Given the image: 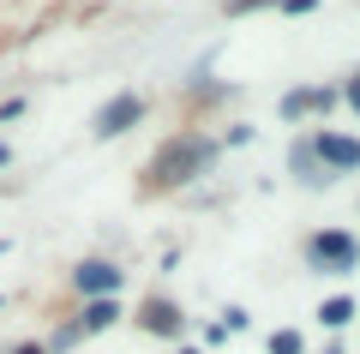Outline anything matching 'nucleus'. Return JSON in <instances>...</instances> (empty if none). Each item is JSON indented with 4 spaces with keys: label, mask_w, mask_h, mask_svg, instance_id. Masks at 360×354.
Masks as SVG:
<instances>
[{
    "label": "nucleus",
    "mask_w": 360,
    "mask_h": 354,
    "mask_svg": "<svg viewBox=\"0 0 360 354\" xmlns=\"http://www.w3.org/2000/svg\"><path fill=\"white\" fill-rule=\"evenodd\" d=\"M210 163H217V139H210V132H174V139H162V151H156L150 168H144V192L193 187Z\"/></svg>",
    "instance_id": "f257e3e1"
},
{
    "label": "nucleus",
    "mask_w": 360,
    "mask_h": 354,
    "mask_svg": "<svg viewBox=\"0 0 360 354\" xmlns=\"http://www.w3.org/2000/svg\"><path fill=\"white\" fill-rule=\"evenodd\" d=\"M307 265L312 270H330V277H348V270L360 265V241L348 234V228H319V234H307Z\"/></svg>",
    "instance_id": "f03ea898"
},
{
    "label": "nucleus",
    "mask_w": 360,
    "mask_h": 354,
    "mask_svg": "<svg viewBox=\"0 0 360 354\" xmlns=\"http://www.w3.org/2000/svg\"><path fill=\"white\" fill-rule=\"evenodd\" d=\"M144 120V96H132V90H120V96H108L103 108H96V120H90V132L96 139H120V132H132Z\"/></svg>",
    "instance_id": "7ed1b4c3"
},
{
    "label": "nucleus",
    "mask_w": 360,
    "mask_h": 354,
    "mask_svg": "<svg viewBox=\"0 0 360 354\" xmlns=\"http://www.w3.org/2000/svg\"><path fill=\"white\" fill-rule=\"evenodd\" d=\"M139 330H150V336H162V342H180L186 318H180V306L168 301V294H144L139 301Z\"/></svg>",
    "instance_id": "20e7f679"
},
{
    "label": "nucleus",
    "mask_w": 360,
    "mask_h": 354,
    "mask_svg": "<svg viewBox=\"0 0 360 354\" xmlns=\"http://www.w3.org/2000/svg\"><path fill=\"white\" fill-rule=\"evenodd\" d=\"M312 151H319V163L330 168V175H354L360 168V139H342V132H330V127L312 132Z\"/></svg>",
    "instance_id": "39448f33"
},
{
    "label": "nucleus",
    "mask_w": 360,
    "mask_h": 354,
    "mask_svg": "<svg viewBox=\"0 0 360 354\" xmlns=\"http://www.w3.org/2000/svg\"><path fill=\"white\" fill-rule=\"evenodd\" d=\"M72 289L84 294V301H115V289H120V270L108 265V258H84V265L72 270Z\"/></svg>",
    "instance_id": "423d86ee"
},
{
    "label": "nucleus",
    "mask_w": 360,
    "mask_h": 354,
    "mask_svg": "<svg viewBox=\"0 0 360 354\" xmlns=\"http://www.w3.org/2000/svg\"><path fill=\"white\" fill-rule=\"evenodd\" d=\"M336 102H342V90H330V84H300V90H288V96H283V120H307V114H330Z\"/></svg>",
    "instance_id": "0eeeda50"
},
{
    "label": "nucleus",
    "mask_w": 360,
    "mask_h": 354,
    "mask_svg": "<svg viewBox=\"0 0 360 354\" xmlns=\"http://www.w3.org/2000/svg\"><path fill=\"white\" fill-rule=\"evenodd\" d=\"M288 168H295V180H300V187H307V192H319V187H330V168H324L319 163V151H312V132H307V139H295V151H288Z\"/></svg>",
    "instance_id": "6e6552de"
},
{
    "label": "nucleus",
    "mask_w": 360,
    "mask_h": 354,
    "mask_svg": "<svg viewBox=\"0 0 360 354\" xmlns=\"http://www.w3.org/2000/svg\"><path fill=\"white\" fill-rule=\"evenodd\" d=\"M120 318V306L115 301H84V312H78V330H84V336H96V330H108Z\"/></svg>",
    "instance_id": "1a4fd4ad"
},
{
    "label": "nucleus",
    "mask_w": 360,
    "mask_h": 354,
    "mask_svg": "<svg viewBox=\"0 0 360 354\" xmlns=\"http://www.w3.org/2000/svg\"><path fill=\"white\" fill-rule=\"evenodd\" d=\"M348 318H354V294H330V301L319 306V324L324 330H342Z\"/></svg>",
    "instance_id": "9d476101"
},
{
    "label": "nucleus",
    "mask_w": 360,
    "mask_h": 354,
    "mask_svg": "<svg viewBox=\"0 0 360 354\" xmlns=\"http://www.w3.org/2000/svg\"><path fill=\"white\" fill-rule=\"evenodd\" d=\"M270 354H307V336L300 330H276L270 336Z\"/></svg>",
    "instance_id": "9b49d317"
},
{
    "label": "nucleus",
    "mask_w": 360,
    "mask_h": 354,
    "mask_svg": "<svg viewBox=\"0 0 360 354\" xmlns=\"http://www.w3.org/2000/svg\"><path fill=\"white\" fill-rule=\"evenodd\" d=\"M222 330H229V336H240V330H246V312H240V306H229V312H222Z\"/></svg>",
    "instance_id": "f8f14e48"
},
{
    "label": "nucleus",
    "mask_w": 360,
    "mask_h": 354,
    "mask_svg": "<svg viewBox=\"0 0 360 354\" xmlns=\"http://www.w3.org/2000/svg\"><path fill=\"white\" fill-rule=\"evenodd\" d=\"M229 13H258V6H283V0H222Z\"/></svg>",
    "instance_id": "ddd939ff"
},
{
    "label": "nucleus",
    "mask_w": 360,
    "mask_h": 354,
    "mask_svg": "<svg viewBox=\"0 0 360 354\" xmlns=\"http://www.w3.org/2000/svg\"><path fill=\"white\" fill-rule=\"evenodd\" d=\"M342 96H348V108L360 114V72H348V84H342Z\"/></svg>",
    "instance_id": "4468645a"
},
{
    "label": "nucleus",
    "mask_w": 360,
    "mask_h": 354,
    "mask_svg": "<svg viewBox=\"0 0 360 354\" xmlns=\"http://www.w3.org/2000/svg\"><path fill=\"white\" fill-rule=\"evenodd\" d=\"M312 6H319V0H283L276 13H312Z\"/></svg>",
    "instance_id": "2eb2a0df"
},
{
    "label": "nucleus",
    "mask_w": 360,
    "mask_h": 354,
    "mask_svg": "<svg viewBox=\"0 0 360 354\" xmlns=\"http://www.w3.org/2000/svg\"><path fill=\"white\" fill-rule=\"evenodd\" d=\"M13 354H49V348H42V342H25V348H13Z\"/></svg>",
    "instance_id": "dca6fc26"
},
{
    "label": "nucleus",
    "mask_w": 360,
    "mask_h": 354,
    "mask_svg": "<svg viewBox=\"0 0 360 354\" xmlns=\"http://www.w3.org/2000/svg\"><path fill=\"white\" fill-rule=\"evenodd\" d=\"M6 163H13V151H6V144H0V168H6Z\"/></svg>",
    "instance_id": "f3484780"
},
{
    "label": "nucleus",
    "mask_w": 360,
    "mask_h": 354,
    "mask_svg": "<svg viewBox=\"0 0 360 354\" xmlns=\"http://www.w3.org/2000/svg\"><path fill=\"white\" fill-rule=\"evenodd\" d=\"M180 354H198V348H180Z\"/></svg>",
    "instance_id": "a211bd4d"
},
{
    "label": "nucleus",
    "mask_w": 360,
    "mask_h": 354,
    "mask_svg": "<svg viewBox=\"0 0 360 354\" xmlns=\"http://www.w3.org/2000/svg\"><path fill=\"white\" fill-rule=\"evenodd\" d=\"M324 354H342V348H324Z\"/></svg>",
    "instance_id": "6ab92c4d"
}]
</instances>
